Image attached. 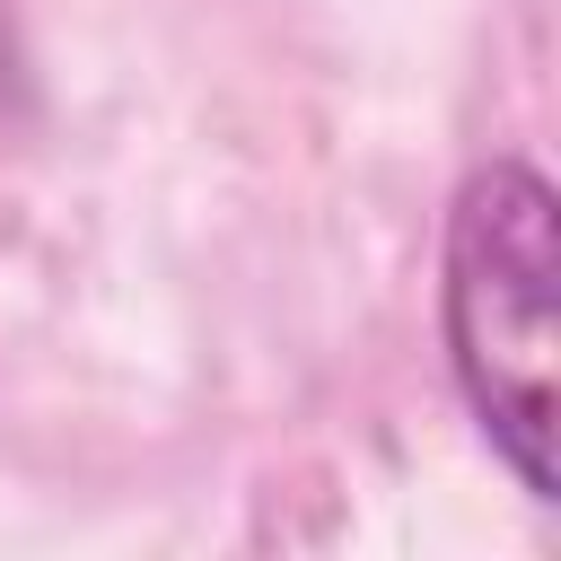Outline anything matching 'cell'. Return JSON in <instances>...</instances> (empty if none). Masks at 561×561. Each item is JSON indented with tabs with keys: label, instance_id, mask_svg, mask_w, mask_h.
I'll return each mask as SVG.
<instances>
[{
	"label": "cell",
	"instance_id": "1",
	"mask_svg": "<svg viewBox=\"0 0 561 561\" xmlns=\"http://www.w3.org/2000/svg\"><path fill=\"white\" fill-rule=\"evenodd\" d=\"M447 359L508 473L552 500V184L517 158L447 210Z\"/></svg>",
	"mask_w": 561,
	"mask_h": 561
},
{
	"label": "cell",
	"instance_id": "2",
	"mask_svg": "<svg viewBox=\"0 0 561 561\" xmlns=\"http://www.w3.org/2000/svg\"><path fill=\"white\" fill-rule=\"evenodd\" d=\"M26 105H35V79H26V44H18V26L0 18V140L26 123Z\"/></svg>",
	"mask_w": 561,
	"mask_h": 561
}]
</instances>
